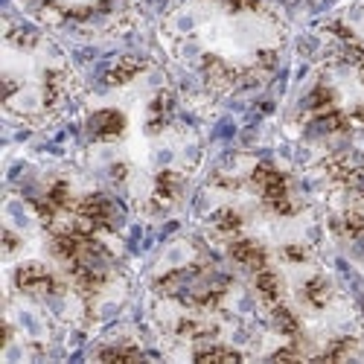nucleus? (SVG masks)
<instances>
[{
  "label": "nucleus",
  "instance_id": "1",
  "mask_svg": "<svg viewBox=\"0 0 364 364\" xmlns=\"http://www.w3.org/2000/svg\"><path fill=\"white\" fill-rule=\"evenodd\" d=\"M87 140L114 187L146 216L184 201L201 164V137L178 117L172 87L158 70L111 85L87 119Z\"/></svg>",
  "mask_w": 364,
  "mask_h": 364
},
{
  "label": "nucleus",
  "instance_id": "5",
  "mask_svg": "<svg viewBox=\"0 0 364 364\" xmlns=\"http://www.w3.org/2000/svg\"><path fill=\"white\" fill-rule=\"evenodd\" d=\"M259 4H268V6H274V9H297V6H309L315 4V0H259Z\"/></svg>",
  "mask_w": 364,
  "mask_h": 364
},
{
  "label": "nucleus",
  "instance_id": "3",
  "mask_svg": "<svg viewBox=\"0 0 364 364\" xmlns=\"http://www.w3.org/2000/svg\"><path fill=\"white\" fill-rule=\"evenodd\" d=\"M79 100V73L50 29L21 15L6 18L4 108L12 123L41 129Z\"/></svg>",
  "mask_w": 364,
  "mask_h": 364
},
{
  "label": "nucleus",
  "instance_id": "2",
  "mask_svg": "<svg viewBox=\"0 0 364 364\" xmlns=\"http://www.w3.org/2000/svg\"><path fill=\"white\" fill-rule=\"evenodd\" d=\"M158 36L175 73L210 97L268 85L291 44L286 12L259 0H178Z\"/></svg>",
  "mask_w": 364,
  "mask_h": 364
},
{
  "label": "nucleus",
  "instance_id": "4",
  "mask_svg": "<svg viewBox=\"0 0 364 364\" xmlns=\"http://www.w3.org/2000/svg\"><path fill=\"white\" fill-rule=\"evenodd\" d=\"M21 12L55 38L105 41L134 23L137 0H18Z\"/></svg>",
  "mask_w": 364,
  "mask_h": 364
}]
</instances>
